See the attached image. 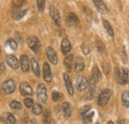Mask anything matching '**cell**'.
I'll return each mask as SVG.
<instances>
[{"label":"cell","mask_w":129,"mask_h":124,"mask_svg":"<svg viewBox=\"0 0 129 124\" xmlns=\"http://www.w3.org/2000/svg\"><path fill=\"white\" fill-rule=\"evenodd\" d=\"M52 97H53L54 101H58L60 99V93L58 92V91H53L52 92Z\"/></svg>","instance_id":"cell-39"},{"label":"cell","mask_w":129,"mask_h":124,"mask_svg":"<svg viewBox=\"0 0 129 124\" xmlns=\"http://www.w3.org/2000/svg\"><path fill=\"white\" fill-rule=\"evenodd\" d=\"M91 77L94 78V80H95V82H97L100 78H101V74H100V72H99V70L97 69V68H93V70H92V75H91Z\"/></svg>","instance_id":"cell-28"},{"label":"cell","mask_w":129,"mask_h":124,"mask_svg":"<svg viewBox=\"0 0 129 124\" xmlns=\"http://www.w3.org/2000/svg\"><path fill=\"white\" fill-rule=\"evenodd\" d=\"M89 109H90V105H83V106L80 109V115L82 117L83 115H85V114L87 113V111H88Z\"/></svg>","instance_id":"cell-34"},{"label":"cell","mask_w":129,"mask_h":124,"mask_svg":"<svg viewBox=\"0 0 129 124\" xmlns=\"http://www.w3.org/2000/svg\"><path fill=\"white\" fill-rule=\"evenodd\" d=\"M61 50H62V53L64 54V56H69V54L71 53L72 45H71V42H70V40L68 38H64V40L62 41Z\"/></svg>","instance_id":"cell-11"},{"label":"cell","mask_w":129,"mask_h":124,"mask_svg":"<svg viewBox=\"0 0 129 124\" xmlns=\"http://www.w3.org/2000/svg\"><path fill=\"white\" fill-rule=\"evenodd\" d=\"M19 91L24 96H30L33 94L32 87L27 83V82H21L19 86Z\"/></svg>","instance_id":"cell-9"},{"label":"cell","mask_w":129,"mask_h":124,"mask_svg":"<svg viewBox=\"0 0 129 124\" xmlns=\"http://www.w3.org/2000/svg\"><path fill=\"white\" fill-rule=\"evenodd\" d=\"M79 18L78 16L74 13H70L69 15L67 16V19H66V23L68 26H76L79 24Z\"/></svg>","instance_id":"cell-14"},{"label":"cell","mask_w":129,"mask_h":124,"mask_svg":"<svg viewBox=\"0 0 129 124\" xmlns=\"http://www.w3.org/2000/svg\"><path fill=\"white\" fill-rule=\"evenodd\" d=\"M13 4H14V6L20 8L22 5L25 4V1H23V0H14V1H13Z\"/></svg>","instance_id":"cell-38"},{"label":"cell","mask_w":129,"mask_h":124,"mask_svg":"<svg viewBox=\"0 0 129 124\" xmlns=\"http://www.w3.org/2000/svg\"><path fill=\"white\" fill-rule=\"evenodd\" d=\"M46 55H47V58L50 62L52 63L53 65H57L58 64V56H57V53L55 52V50L51 47H48L46 49Z\"/></svg>","instance_id":"cell-10"},{"label":"cell","mask_w":129,"mask_h":124,"mask_svg":"<svg viewBox=\"0 0 129 124\" xmlns=\"http://www.w3.org/2000/svg\"><path fill=\"white\" fill-rule=\"evenodd\" d=\"M81 51H82V53H83L84 55H88L89 52H90L89 47L87 46L86 44H82V45H81Z\"/></svg>","instance_id":"cell-37"},{"label":"cell","mask_w":129,"mask_h":124,"mask_svg":"<svg viewBox=\"0 0 129 124\" xmlns=\"http://www.w3.org/2000/svg\"><path fill=\"white\" fill-rule=\"evenodd\" d=\"M95 124H98V123H95Z\"/></svg>","instance_id":"cell-48"},{"label":"cell","mask_w":129,"mask_h":124,"mask_svg":"<svg viewBox=\"0 0 129 124\" xmlns=\"http://www.w3.org/2000/svg\"><path fill=\"white\" fill-rule=\"evenodd\" d=\"M87 84H88L87 79H86V78H84V77H82V76L78 77L77 79H76V88H77L79 91L84 90V89L87 87Z\"/></svg>","instance_id":"cell-7"},{"label":"cell","mask_w":129,"mask_h":124,"mask_svg":"<svg viewBox=\"0 0 129 124\" xmlns=\"http://www.w3.org/2000/svg\"><path fill=\"white\" fill-rule=\"evenodd\" d=\"M27 13V9H23V10H20V9H13L11 11V15L12 18L15 19V20H20L22 19L25 14Z\"/></svg>","instance_id":"cell-17"},{"label":"cell","mask_w":129,"mask_h":124,"mask_svg":"<svg viewBox=\"0 0 129 124\" xmlns=\"http://www.w3.org/2000/svg\"><path fill=\"white\" fill-rule=\"evenodd\" d=\"M20 65H21V69L24 73H27L29 72L30 70V63H29V59L26 55L22 56L21 59H20Z\"/></svg>","instance_id":"cell-15"},{"label":"cell","mask_w":129,"mask_h":124,"mask_svg":"<svg viewBox=\"0 0 129 124\" xmlns=\"http://www.w3.org/2000/svg\"><path fill=\"white\" fill-rule=\"evenodd\" d=\"M15 38H16V40L18 42H20V43H22L23 42V37H22V35L19 33V32H15Z\"/></svg>","instance_id":"cell-40"},{"label":"cell","mask_w":129,"mask_h":124,"mask_svg":"<svg viewBox=\"0 0 129 124\" xmlns=\"http://www.w3.org/2000/svg\"><path fill=\"white\" fill-rule=\"evenodd\" d=\"M6 61L8 63V65L12 68V69H18L19 68V61H18V59H17L15 56H13V55H8L7 56V58H6Z\"/></svg>","instance_id":"cell-16"},{"label":"cell","mask_w":129,"mask_h":124,"mask_svg":"<svg viewBox=\"0 0 129 124\" xmlns=\"http://www.w3.org/2000/svg\"><path fill=\"white\" fill-rule=\"evenodd\" d=\"M43 78L47 82L52 81V72H51V68L48 63H45L43 66Z\"/></svg>","instance_id":"cell-13"},{"label":"cell","mask_w":129,"mask_h":124,"mask_svg":"<svg viewBox=\"0 0 129 124\" xmlns=\"http://www.w3.org/2000/svg\"><path fill=\"white\" fill-rule=\"evenodd\" d=\"M37 7L39 12H43L44 7H45V0H38L37 1Z\"/></svg>","instance_id":"cell-35"},{"label":"cell","mask_w":129,"mask_h":124,"mask_svg":"<svg viewBox=\"0 0 129 124\" xmlns=\"http://www.w3.org/2000/svg\"><path fill=\"white\" fill-rule=\"evenodd\" d=\"M24 104H25L26 107L29 108V107H31V106L34 105V101H33L32 98H29V97H28V98H25V99H24Z\"/></svg>","instance_id":"cell-36"},{"label":"cell","mask_w":129,"mask_h":124,"mask_svg":"<svg viewBox=\"0 0 129 124\" xmlns=\"http://www.w3.org/2000/svg\"><path fill=\"white\" fill-rule=\"evenodd\" d=\"M31 123H32V124H37V123H36V120H35V119L31 120Z\"/></svg>","instance_id":"cell-44"},{"label":"cell","mask_w":129,"mask_h":124,"mask_svg":"<svg viewBox=\"0 0 129 124\" xmlns=\"http://www.w3.org/2000/svg\"><path fill=\"white\" fill-rule=\"evenodd\" d=\"M127 82H128V83H129V78H128V79H127Z\"/></svg>","instance_id":"cell-46"},{"label":"cell","mask_w":129,"mask_h":124,"mask_svg":"<svg viewBox=\"0 0 129 124\" xmlns=\"http://www.w3.org/2000/svg\"><path fill=\"white\" fill-rule=\"evenodd\" d=\"M43 121L44 124H49L51 121V112L49 110H46L44 112V116H43Z\"/></svg>","instance_id":"cell-29"},{"label":"cell","mask_w":129,"mask_h":124,"mask_svg":"<svg viewBox=\"0 0 129 124\" xmlns=\"http://www.w3.org/2000/svg\"><path fill=\"white\" fill-rule=\"evenodd\" d=\"M117 124H126V122H125V120L121 119V120H119V121L117 122Z\"/></svg>","instance_id":"cell-42"},{"label":"cell","mask_w":129,"mask_h":124,"mask_svg":"<svg viewBox=\"0 0 129 124\" xmlns=\"http://www.w3.org/2000/svg\"><path fill=\"white\" fill-rule=\"evenodd\" d=\"M27 44H28L29 48L32 50L34 53H36V54L40 53V41H39V39L37 37H35V36L28 37Z\"/></svg>","instance_id":"cell-2"},{"label":"cell","mask_w":129,"mask_h":124,"mask_svg":"<svg viewBox=\"0 0 129 124\" xmlns=\"http://www.w3.org/2000/svg\"><path fill=\"white\" fill-rule=\"evenodd\" d=\"M62 109L64 112V115L66 118H69L72 114V108H71V104L69 102H64L62 105Z\"/></svg>","instance_id":"cell-23"},{"label":"cell","mask_w":129,"mask_h":124,"mask_svg":"<svg viewBox=\"0 0 129 124\" xmlns=\"http://www.w3.org/2000/svg\"><path fill=\"white\" fill-rule=\"evenodd\" d=\"M64 85L67 87V90L68 92L70 93L71 95L74 94V86L72 84V81H71V78L68 76V74H64Z\"/></svg>","instance_id":"cell-20"},{"label":"cell","mask_w":129,"mask_h":124,"mask_svg":"<svg viewBox=\"0 0 129 124\" xmlns=\"http://www.w3.org/2000/svg\"><path fill=\"white\" fill-rule=\"evenodd\" d=\"M94 116V111H91V112H87L85 115L82 116V120H83V123L84 124H88L90 123V121L92 120Z\"/></svg>","instance_id":"cell-26"},{"label":"cell","mask_w":129,"mask_h":124,"mask_svg":"<svg viewBox=\"0 0 129 124\" xmlns=\"http://www.w3.org/2000/svg\"><path fill=\"white\" fill-rule=\"evenodd\" d=\"M102 70H103V73L105 75H108L109 72H110V66H109V64L106 62L102 63Z\"/></svg>","instance_id":"cell-33"},{"label":"cell","mask_w":129,"mask_h":124,"mask_svg":"<svg viewBox=\"0 0 129 124\" xmlns=\"http://www.w3.org/2000/svg\"><path fill=\"white\" fill-rule=\"evenodd\" d=\"M102 23H103L104 29L106 30L107 34H108L111 38H113V36H114V32H113V29H112V27H111V25H110V23H109L108 21H106V20H102Z\"/></svg>","instance_id":"cell-25"},{"label":"cell","mask_w":129,"mask_h":124,"mask_svg":"<svg viewBox=\"0 0 129 124\" xmlns=\"http://www.w3.org/2000/svg\"><path fill=\"white\" fill-rule=\"evenodd\" d=\"M110 96H111V91H110L108 88L103 89V90L100 92L99 96H98V100H97L98 105L101 106V107L106 106L107 103H108V101H109V99H110Z\"/></svg>","instance_id":"cell-1"},{"label":"cell","mask_w":129,"mask_h":124,"mask_svg":"<svg viewBox=\"0 0 129 124\" xmlns=\"http://www.w3.org/2000/svg\"><path fill=\"white\" fill-rule=\"evenodd\" d=\"M31 66H32V70L34 72V75L39 78L40 77V67H39V63L36 60V58H32L31 60Z\"/></svg>","instance_id":"cell-21"},{"label":"cell","mask_w":129,"mask_h":124,"mask_svg":"<svg viewBox=\"0 0 129 124\" xmlns=\"http://www.w3.org/2000/svg\"><path fill=\"white\" fill-rule=\"evenodd\" d=\"M107 124H113L112 121H109V122H107Z\"/></svg>","instance_id":"cell-45"},{"label":"cell","mask_w":129,"mask_h":124,"mask_svg":"<svg viewBox=\"0 0 129 124\" xmlns=\"http://www.w3.org/2000/svg\"><path fill=\"white\" fill-rule=\"evenodd\" d=\"M95 47H96V50L99 53H103L105 51V45L100 41H97L96 44H95Z\"/></svg>","instance_id":"cell-32"},{"label":"cell","mask_w":129,"mask_h":124,"mask_svg":"<svg viewBox=\"0 0 129 124\" xmlns=\"http://www.w3.org/2000/svg\"><path fill=\"white\" fill-rule=\"evenodd\" d=\"M74 68H75V72H76V73H80L81 71H83V69H84V62H83L82 58L78 57V58L76 59Z\"/></svg>","instance_id":"cell-19"},{"label":"cell","mask_w":129,"mask_h":124,"mask_svg":"<svg viewBox=\"0 0 129 124\" xmlns=\"http://www.w3.org/2000/svg\"><path fill=\"white\" fill-rule=\"evenodd\" d=\"M1 119L6 124H16V118L14 117V115H12L9 112H5L4 115L1 117Z\"/></svg>","instance_id":"cell-18"},{"label":"cell","mask_w":129,"mask_h":124,"mask_svg":"<svg viewBox=\"0 0 129 124\" xmlns=\"http://www.w3.org/2000/svg\"><path fill=\"white\" fill-rule=\"evenodd\" d=\"M87 86H88V89H87V92H86L85 97H86V99L91 100V99L94 97L95 87H96V82H95L94 78H92V77H90V78H89V81H88Z\"/></svg>","instance_id":"cell-3"},{"label":"cell","mask_w":129,"mask_h":124,"mask_svg":"<svg viewBox=\"0 0 129 124\" xmlns=\"http://www.w3.org/2000/svg\"><path fill=\"white\" fill-rule=\"evenodd\" d=\"M2 88H3L4 92L7 93V94L12 93L15 90V81L13 79H7L6 81L3 82Z\"/></svg>","instance_id":"cell-8"},{"label":"cell","mask_w":129,"mask_h":124,"mask_svg":"<svg viewBox=\"0 0 129 124\" xmlns=\"http://www.w3.org/2000/svg\"><path fill=\"white\" fill-rule=\"evenodd\" d=\"M116 77L120 84H125L128 79V70L123 68L120 71H116Z\"/></svg>","instance_id":"cell-4"},{"label":"cell","mask_w":129,"mask_h":124,"mask_svg":"<svg viewBox=\"0 0 129 124\" xmlns=\"http://www.w3.org/2000/svg\"><path fill=\"white\" fill-rule=\"evenodd\" d=\"M128 22H129V17H128Z\"/></svg>","instance_id":"cell-47"},{"label":"cell","mask_w":129,"mask_h":124,"mask_svg":"<svg viewBox=\"0 0 129 124\" xmlns=\"http://www.w3.org/2000/svg\"><path fill=\"white\" fill-rule=\"evenodd\" d=\"M49 12H50V15L52 17V19L56 23V25L57 26H61V16H60V13H59L58 9L54 5H51L49 7Z\"/></svg>","instance_id":"cell-5"},{"label":"cell","mask_w":129,"mask_h":124,"mask_svg":"<svg viewBox=\"0 0 129 124\" xmlns=\"http://www.w3.org/2000/svg\"><path fill=\"white\" fill-rule=\"evenodd\" d=\"M7 46L9 47L12 51H15L17 49V42L14 41V40H12V39H9V40L7 41Z\"/></svg>","instance_id":"cell-31"},{"label":"cell","mask_w":129,"mask_h":124,"mask_svg":"<svg viewBox=\"0 0 129 124\" xmlns=\"http://www.w3.org/2000/svg\"><path fill=\"white\" fill-rule=\"evenodd\" d=\"M121 102L123 104V106L129 108V91L125 90L121 94Z\"/></svg>","instance_id":"cell-24"},{"label":"cell","mask_w":129,"mask_h":124,"mask_svg":"<svg viewBox=\"0 0 129 124\" xmlns=\"http://www.w3.org/2000/svg\"><path fill=\"white\" fill-rule=\"evenodd\" d=\"M92 2H93L95 8L98 10L99 13H101V14H106V13H107L108 9H107L106 4H105L103 1H101V0H93Z\"/></svg>","instance_id":"cell-12"},{"label":"cell","mask_w":129,"mask_h":124,"mask_svg":"<svg viewBox=\"0 0 129 124\" xmlns=\"http://www.w3.org/2000/svg\"><path fill=\"white\" fill-rule=\"evenodd\" d=\"M49 124H57V123H56V121H55L54 119H51V121H50V123Z\"/></svg>","instance_id":"cell-43"},{"label":"cell","mask_w":129,"mask_h":124,"mask_svg":"<svg viewBox=\"0 0 129 124\" xmlns=\"http://www.w3.org/2000/svg\"><path fill=\"white\" fill-rule=\"evenodd\" d=\"M42 110H43V108H42V105H41V104L36 103V104L33 105L32 111L35 115H39V114H41V113H42Z\"/></svg>","instance_id":"cell-27"},{"label":"cell","mask_w":129,"mask_h":124,"mask_svg":"<svg viewBox=\"0 0 129 124\" xmlns=\"http://www.w3.org/2000/svg\"><path fill=\"white\" fill-rule=\"evenodd\" d=\"M5 71H6V69H5L4 64H3L2 61H0V75H2L3 73H5Z\"/></svg>","instance_id":"cell-41"},{"label":"cell","mask_w":129,"mask_h":124,"mask_svg":"<svg viewBox=\"0 0 129 124\" xmlns=\"http://www.w3.org/2000/svg\"><path fill=\"white\" fill-rule=\"evenodd\" d=\"M10 107L12 109H15V110H20V109L22 108V104L20 103V102H18L16 100H14V101H11L10 102Z\"/></svg>","instance_id":"cell-30"},{"label":"cell","mask_w":129,"mask_h":124,"mask_svg":"<svg viewBox=\"0 0 129 124\" xmlns=\"http://www.w3.org/2000/svg\"><path fill=\"white\" fill-rule=\"evenodd\" d=\"M37 94H38V97L41 99V101L43 103H46L47 102V98H48L47 88H46V86L43 83H40L38 85V87H37Z\"/></svg>","instance_id":"cell-6"},{"label":"cell","mask_w":129,"mask_h":124,"mask_svg":"<svg viewBox=\"0 0 129 124\" xmlns=\"http://www.w3.org/2000/svg\"><path fill=\"white\" fill-rule=\"evenodd\" d=\"M73 61H74V56H73V55H69V56H67L66 59H64V65L68 72H71L72 69H73Z\"/></svg>","instance_id":"cell-22"}]
</instances>
